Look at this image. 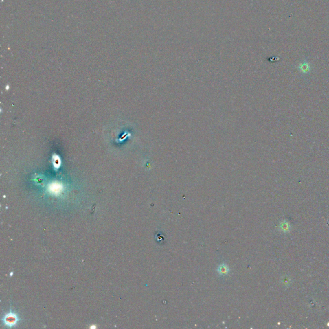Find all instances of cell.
<instances>
[{
    "instance_id": "1",
    "label": "cell",
    "mask_w": 329,
    "mask_h": 329,
    "mask_svg": "<svg viewBox=\"0 0 329 329\" xmlns=\"http://www.w3.org/2000/svg\"><path fill=\"white\" fill-rule=\"evenodd\" d=\"M229 266L226 263L220 264L217 268V271L220 276H225L228 275L229 273Z\"/></svg>"
},
{
    "instance_id": "2",
    "label": "cell",
    "mask_w": 329,
    "mask_h": 329,
    "mask_svg": "<svg viewBox=\"0 0 329 329\" xmlns=\"http://www.w3.org/2000/svg\"><path fill=\"white\" fill-rule=\"evenodd\" d=\"M298 69L303 73H307L310 70V66L308 63L304 62L298 66Z\"/></svg>"
},
{
    "instance_id": "3",
    "label": "cell",
    "mask_w": 329,
    "mask_h": 329,
    "mask_svg": "<svg viewBox=\"0 0 329 329\" xmlns=\"http://www.w3.org/2000/svg\"><path fill=\"white\" fill-rule=\"evenodd\" d=\"M280 228H281V230L282 231H284V232L285 231H289V225L287 223L284 222V223H282L280 225Z\"/></svg>"
},
{
    "instance_id": "4",
    "label": "cell",
    "mask_w": 329,
    "mask_h": 329,
    "mask_svg": "<svg viewBox=\"0 0 329 329\" xmlns=\"http://www.w3.org/2000/svg\"><path fill=\"white\" fill-rule=\"evenodd\" d=\"M6 321H7V323H8V324L10 325L12 324H14V323L16 321V318L12 316H7V319H6Z\"/></svg>"
}]
</instances>
